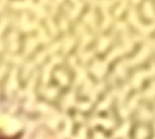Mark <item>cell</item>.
<instances>
[{
    "mask_svg": "<svg viewBox=\"0 0 155 139\" xmlns=\"http://www.w3.org/2000/svg\"><path fill=\"white\" fill-rule=\"evenodd\" d=\"M129 19L131 21V23L135 26L136 29H138L139 30L141 31L143 33H148V32H151L152 30H154L155 29V24L153 25H148V26H145V25H142L140 23V21L138 19L137 16V13L133 9L131 10L130 12V15H129Z\"/></svg>",
    "mask_w": 155,
    "mask_h": 139,
    "instance_id": "6da1fadb",
    "label": "cell"
},
{
    "mask_svg": "<svg viewBox=\"0 0 155 139\" xmlns=\"http://www.w3.org/2000/svg\"><path fill=\"white\" fill-rule=\"evenodd\" d=\"M144 13H145L147 17L155 19V13L153 10V7H152L151 2L148 1V2L145 3V5H144Z\"/></svg>",
    "mask_w": 155,
    "mask_h": 139,
    "instance_id": "7a4b0ae2",
    "label": "cell"
},
{
    "mask_svg": "<svg viewBox=\"0 0 155 139\" xmlns=\"http://www.w3.org/2000/svg\"><path fill=\"white\" fill-rule=\"evenodd\" d=\"M125 7H126V2H123V4L121 5V7H120L118 10H117V12H116V13H117V14H119V13L122 12V10L125 9Z\"/></svg>",
    "mask_w": 155,
    "mask_h": 139,
    "instance_id": "3957f363",
    "label": "cell"
},
{
    "mask_svg": "<svg viewBox=\"0 0 155 139\" xmlns=\"http://www.w3.org/2000/svg\"><path fill=\"white\" fill-rule=\"evenodd\" d=\"M132 1H133V2H135V3H138L139 1H140V0H132Z\"/></svg>",
    "mask_w": 155,
    "mask_h": 139,
    "instance_id": "277c9868",
    "label": "cell"
}]
</instances>
